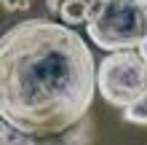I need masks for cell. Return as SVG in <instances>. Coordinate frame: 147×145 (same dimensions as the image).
<instances>
[{"label": "cell", "mask_w": 147, "mask_h": 145, "mask_svg": "<svg viewBox=\"0 0 147 145\" xmlns=\"http://www.w3.org/2000/svg\"><path fill=\"white\" fill-rule=\"evenodd\" d=\"M96 65L67 24L24 19L0 35V121L30 140H54L88 118Z\"/></svg>", "instance_id": "obj_1"}, {"label": "cell", "mask_w": 147, "mask_h": 145, "mask_svg": "<svg viewBox=\"0 0 147 145\" xmlns=\"http://www.w3.org/2000/svg\"><path fill=\"white\" fill-rule=\"evenodd\" d=\"M86 32L105 51H134L147 38V0H99Z\"/></svg>", "instance_id": "obj_2"}, {"label": "cell", "mask_w": 147, "mask_h": 145, "mask_svg": "<svg viewBox=\"0 0 147 145\" xmlns=\"http://www.w3.org/2000/svg\"><path fill=\"white\" fill-rule=\"evenodd\" d=\"M96 91L115 108L147 102V62L136 51H112L96 67Z\"/></svg>", "instance_id": "obj_3"}, {"label": "cell", "mask_w": 147, "mask_h": 145, "mask_svg": "<svg viewBox=\"0 0 147 145\" xmlns=\"http://www.w3.org/2000/svg\"><path fill=\"white\" fill-rule=\"evenodd\" d=\"M99 0H46L48 11L62 19V24H86L91 19L94 8H96Z\"/></svg>", "instance_id": "obj_4"}, {"label": "cell", "mask_w": 147, "mask_h": 145, "mask_svg": "<svg viewBox=\"0 0 147 145\" xmlns=\"http://www.w3.org/2000/svg\"><path fill=\"white\" fill-rule=\"evenodd\" d=\"M0 145H38V140L24 137V134H19L16 129H11L8 124L0 121Z\"/></svg>", "instance_id": "obj_5"}, {"label": "cell", "mask_w": 147, "mask_h": 145, "mask_svg": "<svg viewBox=\"0 0 147 145\" xmlns=\"http://www.w3.org/2000/svg\"><path fill=\"white\" fill-rule=\"evenodd\" d=\"M123 118H126V121H134V124H147V102L123 110Z\"/></svg>", "instance_id": "obj_6"}, {"label": "cell", "mask_w": 147, "mask_h": 145, "mask_svg": "<svg viewBox=\"0 0 147 145\" xmlns=\"http://www.w3.org/2000/svg\"><path fill=\"white\" fill-rule=\"evenodd\" d=\"M32 3L35 0H0L5 11H27V8H32Z\"/></svg>", "instance_id": "obj_7"}, {"label": "cell", "mask_w": 147, "mask_h": 145, "mask_svg": "<svg viewBox=\"0 0 147 145\" xmlns=\"http://www.w3.org/2000/svg\"><path fill=\"white\" fill-rule=\"evenodd\" d=\"M139 54H142V59H144V62H147V38L142 40V46H139Z\"/></svg>", "instance_id": "obj_8"}]
</instances>
